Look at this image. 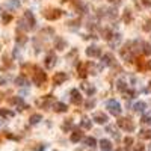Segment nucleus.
<instances>
[{
	"instance_id": "a211bd4d",
	"label": "nucleus",
	"mask_w": 151,
	"mask_h": 151,
	"mask_svg": "<svg viewBox=\"0 0 151 151\" xmlns=\"http://www.w3.org/2000/svg\"><path fill=\"white\" fill-rule=\"evenodd\" d=\"M91 126H92V124H91V121L88 119V118H85V119L82 121V127H85V129H91Z\"/></svg>"
},
{
	"instance_id": "423d86ee",
	"label": "nucleus",
	"mask_w": 151,
	"mask_h": 151,
	"mask_svg": "<svg viewBox=\"0 0 151 151\" xmlns=\"http://www.w3.org/2000/svg\"><path fill=\"white\" fill-rule=\"evenodd\" d=\"M56 56L55 55H48L47 56V59H46V67L47 68H53V67H55V64H56Z\"/></svg>"
},
{
	"instance_id": "9b49d317",
	"label": "nucleus",
	"mask_w": 151,
	"mask_h": 151,
	"mask_svg": "<svg viewBox=\"0 0 151 151\" xmlns=\"http://www.w3.org/2000/svg\"><path fill=\"white\" fill-rule=\"evenodd\" d=\"M145 107H147V104H145L144 101H140V103H136V104H135V110H136V112H139V113L144 112V110H145Z\"/></svg>"
},
{
	"instance_id": "dca6fc26",
	"label": "nucleus",
	"mask_w": 151,
	"mask_h": 151,
	"mask_svg": "<svg viewBox=\"0 0 151 151\" xmlns=\"http://www.w3.org/2000/svg\"><path fill=\"white\" fill-rule=\"evenodd\" d=\"M51 12H55V14H46V17L48 20H55V18H58V17L60 15V11H51Z\"/></svg>"
},
{
	"instance_id": "0eeeda50",
	"label": "nucleus",
	"mask_w": 151,
	"mask_h": 151,
	"mask_svg": "<svg viewBox=\"0 0 151 151\" xmlns=\"http://www.w3.org/2000/svg\"><path fill=\"white\" fill-rule=\"evenodd\" d=\"M68 79V76L65 74V73H56V76H55V83L56 85H60L62 82H65Z\"/></svg>"
},
{
	"instance_id": "a878e982",
	"label": "nucleus",
	"mask_w": 151,
	"mask_h": 151,
	"mask_svg": "<svg viewBox=\"0 0 151 151\" xmlns=\"http://www.w3.org/2000/svg\"><path fill=\"white\" fill-rule=\"evenodd\" d=\"M131 144H133V139H131V138H127V139H126V145H127V147H130Z\"/></svg>"
},
{
	"instance_id": "20e7f679",
	"label": "nucleus",
	"mask_w": 151,
	"mask_h": 151,
	"mask_svg": "<svg viewBox=\"0 0 151 151\" xmlns=\"http://www.w3.org/2000/svg\"><path fill=\"white\" fill-rule=\"evenodd\" d=\"M92 119L95 122H98V124H106V122H107V115H104V113H94Z\"/></svg>"
},
{
	"instance_id": "9d476101",
	"label": "nucleus",
	"mask_w": 151,
	"mask_h": 151,
	"mask_svg": "<svg viewBox=\"0 0 151 151\" xmlns=\"http://www.w3.org/2000/svg\"><path fill=\"white\" fill-rule=\"evenodd\" d=\"M15 85H18V86H24V85H27V80H26V77L24 76H18L15 79Z\"/></svg>"
},
{
	"instance_id": "aec40b11",
	"label": "nucleus",
	"mask_w": 151,
	"mask_h": 151,
	"mask_svg": "<svg viewBox=\"0 0 151 151\" xmlns=\"http://www.w3.org/2000/svg\"><path fill=\"white\" fill-rule=\"evenodd\" d=\"M8 5H9L11 8H18L20 6V0H12V2H9Z\"/></svg>"
},
{
	"instance_id": "5701e85b",
	"label": "nucleus",
	"mask_w": 151,
	"mask_h": 151,
	"mask_svg": "<svg viewBox=\"0 0 151 151\" xmlns=\"http://www.w3.org/2000/svg\"><path fill=\"white\" fill-rule=\"evenodd\" d=\"M144 47H145L144 53H145V55H150V53H151V46H150V44H144Z\"/></svg>"
},
{
	"instance_id": "39448f33",
	"label": "nucleus",
	"mask_w": 151,
	"mask_h": 151,
	"mask_svg": "<svg viewBox=\"0 0 151 151\" xmlns=\"http://www.w3.org/2000/svg\"><path fill=\"white\" fill-rule=\"evenodd\" d=\"M86 55L88 56H92V58H98L101 55V50L97 48V47H89V48L86 50Z\"/></svg>"
},
{
	"instance_id": "412c9836",
	"label": "nucleus",
	"mask_w": 151,
	"mask_h": 151,
	"mask_svg": "<svg viewBox=\"0 0 151 151\" xmlns=\"http://www.w3.org/2000/svg\"><path fill=\"white\" fill-rule=\"evenodd\" d=\"M117 85H118V89H119V91H124V89H126V83H124L122 80H119Z\"/></svg>"
},
{
	"instance_id": "6ab92c4d",
	"label": "nucleus",
	"mask_w": 151,
	"mask_h": 151,
	"mask_svg": "<svg viewBox=\"0 0 151 151\" xmlns=\"http://www.w3.org/2000/svg\"><path fill=\"white\" fill-rule=\"evenodd\" d=\"M95 144H97V142H95L94 138H86V145L88 147H95Z\"/></svg>"
},
{
	"instance_id": "4468645a",
	"label": "nucleus",
	"mask_w": 151,
	"mask_h": 151,
	"mask_svg": "<svg viewBox=\"0 0 151 151\" xmlns=\"http://www.w3.org/2000/svg\"><path fill=\"white\" fill-rule=\"evenodd\" d=\"M55 110L58 112H65L67 110V106L64 103H55Z\"/></svg>"
},
{
	"instance_id": "6e6552de",
	"label": "nucleus",
	"mask_w": 151,
	"mask_h": 151,
	"mask_svg": "<svg viewBox=\"0 0 151 151\" xmlns=\"http://www.w3.org/2000/svg\"><path fill=\"white\" fill-rule=\"evenodd\" d=\"M71 95H73V101L76 103V104H79L82 101V95H80V92H79L77 89H73L71 91Z\"/></svg>"
},
{
	"instance_id": "bb28decb",
	"label": "nucleus",
	"mask_w": 151,
	"mask_h": 151,
	"mask_svg": "<svg viewBox=\"0 0 151 151\" xmlns=\"http://www.w3.org/2000/svg\"><path fill=\"white\" fill-rule=\"evenodd\" d=\"M142 3H144L147 8H150L151 6V0H142Z\"/></svg>"
},
{
	"instance_id": "f257e3e1",
	"label": "nucleus",
	"mask_w": 151,
	"mask_h": 151,
	"mask_svg": "<svg viewBox=\"0 0 151 151\" xmlns=\"http://www.w3.org/2000/svg\"><path fill=\"white\" fill-rule=\"evenodd\" d=\"M107 109L112 115H119L121 113V106L117 100H109L107 101Z\"/></svg>"
},
{
	"instance_id": "f3484780",
	"label": "nucleus",
	"mask_w": 151,
	"mask_h": 151,
	"mask_svg": "<svg viewBox=\"0 0 151 151\" xmlns=\"http://www.w3.org/2000/svg\"><path fill=\"white\" fill-rule=\"evenodd\" d=\"M0 115H2V117H14V112L6 110V109H0Z\"/></svg>"
},
{
	"instance_id": "1a4fd4ad",
	"label": "nucleus",
	"mask_w": 151,
	"mask_h": 151,
	"mask_svg": "<svg viewBox=\"0 0 151 151\" xmlns=\"http://www.w3.org/2000/svg\"><path fill=\"white\" fill-rule=\"evenodd\" d=\"M24 18H26V20H29V23H30V27H33V26H35V17L32 15V12H30V11H26V14H24Z\"/></svg>"
},
{
	"instance_id": "ddd939ff",
	"label": "nucleus",
	"mask_w": 151,
	"mask_h": 151,
	"mask_svg": "<svg viewBox=\"0 0 151 151\" xmlns=\"http://www.w3.org/2000/svg\"><path fill=\"white\" fill-rule=\"evenodd\" d=\"M82 139V133L80 131H74L73 135H71V142H79Z\"/></svg>"
},
{
	"instance_id": "cd10ccee",
	"label": "nucleus",
	"mask_w": 151,
	"mask_h": 151,
	"mask_svg": "<svg viewBox=\"0 0 151 151\" xmlns=\"http://www.w3.org/2000/svg\"><path fill=\"white\" fill-rule=\"evenodd\" d=\"M136 151H144V147H142V145H140V147H138V148H136Z\"/></svg>"
},
{
	"instance_id": "c85d7f7f",
	"label": "nucleus",
	"mask_w": 151,
	"mask_h": 151,
	"mask_svg": "<svg viewBox=\"0 0 151 151\" xmlns=\"http://www.w3.org/2000/svg\"><path fill=\"white\" fill-rule=\"evenodd\" d=\"M118 151H121V150H118Z\"/></svg>"
},
{
	"instance_id": "b1692460",
	"label": "nucleus",
	"mask_w": 151,
	"mask_h": 151,
	"mask_svg": "<svg viewBox=\"0 0 151 151\" xmlns=\"http://www.w3.org/2000/svg\"><path fill=\"white\" fill-rule=\"evenodd\" d=\"M11 20H12V17H11V15H8V14H5V15H3V23H9Z\"/></svg>"
},
{
	"instance_id": "7ed1b4c3",
	"label": "nucleus",
	"mask_w": 151,
	"mask_h": 151,
	"mask_svg": "<svg viewBox=\"0 0 151 151\" xmlns=\"http://www.w3.org/2000/svg\"><path fill=\"white\" fill-rule=\"evenodd\" d=\"M118 126L119 127H122V129H126V130H135V126L130 122V119H119L118 121Z\"/></svg>"
},
{
	"instance_id": "f03ea898",
	"label": "nucleus",
	"mask_w": 151,
	"mask_h": 151,
	"mask_svg": "<svg viewBox=\"0 0 151 151\" xmlns=\"http://www.w3.org/2000/svg\"><path fill=\"white\" fill-rule=\"evenodd\" d=\"M33 82L37 85L44 83V82H46V74H44L41 70H37V73H35V76H33Z\"/></svg>"
},
{
	"instance_id": "393cba45",
	"label": "nucleus",
	"mask_w": 151,
	"mask_h": 151,
	"mask_svg": "<svg viewBox=\"0 0 151 151\" xmlns=\"http://www.w3.org/2000/svg\"><path fill=\"white\" fill-rule=\"evenodd\" d=\"M94 104H95V101H94V100H89V101L86 103V107L91 109V107H94Z\"/></svg>"
},
{
	"instance_id": "f8f14e48",
	"label": "nucleus",
	"mask_w": 151,
	"mask_h": 151,
	"mask_svg": "<svg viewBox=\"0 0 151 151\" xmlns=\"http://www.w3.org/2000/svg\"><path fill=\"white\" fill-rule=\"evenodd\" d=\"M100 145H101V148H103V150H106V151H109V150L112 148L110 140H107V139H103V140L100 142Z\"/></svg>"
},
{
	"instance_id": "2eb2a0df",
	"label": "nucleus",
	"mask_w": 151,
	"mask_h": 151,
	"mask_svg": "<svg viewBox=\"0 0 151 151\" xmlns=\"http://www.w3.org/2000/svg\"><path fill=\"white\" fill-rule=\"evenodd\" d=\"M41 119H42L41 115H39V113H35V115H32V117H30V124H37V122H39Z\"/></svg>"
},
{
	"instance_id": "4be33fe9",
	"label": "nucleus",
	"mask_w": 151,
	"mask_h": 151,
	"mask_svg": "<svg viewBox=\"0 0 151 151\" xmlns=\"http://www.w3.org/2000/svg\"><path fill=\"white\" fill-rule=\"evenodd\" d=\"M103 64H106V65H109V64H110V56H109V55L103 56Z\"/></svg>"
}]
</instances>
